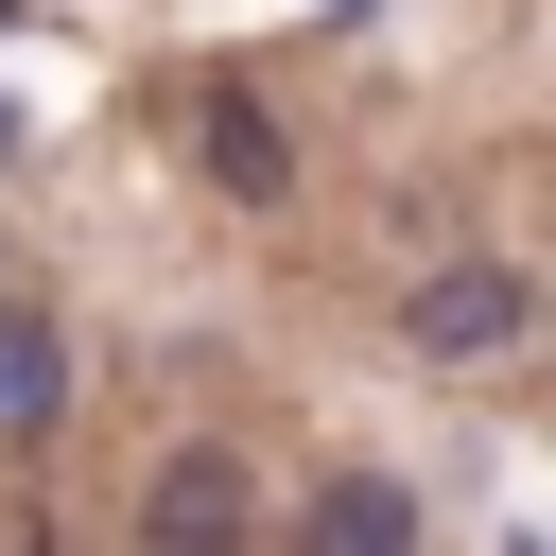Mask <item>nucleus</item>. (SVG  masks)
Here are the masks:
<instances>
[{
    "label": "nucleus",
    "instance_id": "nucleus-1",
    "mask_svg": "<svg viewBox=\"0 0 556 556\" xmlns=\"http://www.w3.org/2000/svg\"><path fill=\"white\" fill-rule=\"evenodd\" d=\"M521 313H539V295H521V261H452V278H417V313H400V330H417L434 365H504V348H521Z\"/></svg>",
    "mask_w": 556,
    "mask_h": 556
},
{
    "label": "nucleus",
    "instance_id": "nucleus-2",
    "mask_svg": "<svg viewBox=\"0 0 556 556\" xmlns=\"http://www.w3.org/2000/svg\"><path fill=\"white\" fill-rule=\"evenodd\" d=\"M139 539H261V486H243L226 452H191V469L139 486Z\"/></svg>",
    "mask_w": 556,
    "mask_h": 556
},
{
    "label": "nucleus",
    "instance_id": "nucleus-3",
    "mask_svg": "<svg viewBox=\"0 0 556 556\" xmlns=\"http://www.w3.org/2000/svg\"><path fill=\"white\" fill-rule=\"evenodd\" d=\"M70 417V348H52V313H0V452H35Z\"/></svg>",
    "mask_w": 556,
    "mask_h": 556
},
{
    "label": "nucleus",
    "instance_id": "nucleus-4",
    "mask_svg": "<svg viewBox=\"0 0 556 556\" xmlns=\"http://www.w3.org/2000/svg\"><path fill=\"white\" fill-rule=\"evenodd\" d=\"M208 174H226V191H243V208H261V191H278V122H261V104H243V87H208Z\"/></svg>",
    "mask_w": 556,
    "mask_h": 556
},
{
    "label": "nucleus",
    "instance_id": "nucleus-5",
    "mask_svg": "<svg viewBox=\"0 0 556 556\" xmlns=\"http://www.w3.org/2000/svg\"><path fill=\"white\" fill-rule=\"evenodd\" d=\"M313 521H330V539H417V504H400V486H330Z\"/></svg>",
    "mask_w": 556,
    "mask_h": 556
},
{
    "label": "nucleus",
    "instance_id": "nucleus-6",
    "mask_svg": "<svg viewBox=\"0 0 556 556\" xmlns=\"http://www.w3.org/2000/svg\"><path fill=\"white\" fill-rule=\"evenodd\" d=\"M0 156H17V104H0Z\"/></svg>",
    "mask_w": 556,
    "mask_h": 556
}]
</instances>
